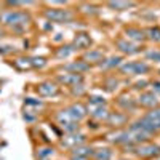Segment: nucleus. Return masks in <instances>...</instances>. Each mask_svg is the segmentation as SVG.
I'll return each mask as SVG.
<instances>
[{"mask_svg": "<svg viewBox=\"0 0 160 160\" xmlns=\"http://www.w3.org/2000/svg\"><path fill=\"white\" fill-rule=\"evenodd\" d=\"M125 34L130 40H133V42H142V40L146 38L144 31H141L138 28H128V29H125Z\"/></svg>", "mask_w": 160, "mask_h": 160, "instance_id": "obj_13", "label": "nucleus"}, {"mask_svg": "<svg viewBox=\"0 0 160 160\" xmlns=\"http://www.w3.org/2000/svg\"><path fill=\"white\" fill-rule=\"evenodd\" d=\"M58 80L61 83H64V85H68V87H71V88H74V87H77V85H80L82 83V80H83V77L82 75H78V74H64V75H58Z\"/></svg>", "mask_w": 160, "mask_h": 160, "instance_id": "obj_10", "label": "nucleus"}, {"mask_svg": "<svg viewBox=\"0 0 160 160\" xmlns=\"http://www.w3.org/2000/svg\"><path fill=\"white\" fill-rule=\"evenodd\" d=\"M74 51H75V50H74L72 45H66V47H61V48L56 51V56H58V58H68V56L72 55Z\"/></svg>", "mask_w": 160, "mask_h": 160, "instance_id": "obj_19", "label": "nucleus"}, {"mask_svg": "<svg viewBox=\"0 0 160 160\" xmlns=\"http://www.w3.org/2000/svg\"><path fill=\"white\" fill-rule=\"evenodd\" d=\"M138 102L144 108H149V109H154V108H158V98L154 91H144L139 95L138 98Z\"/></svg>", "mask_w": 160, "mask_h": 160, "instance_id": "obj_6", "label": "nucleus"}, {"mask_svg": "<svg viewBox=\"0 0 160 160\" xmlns=\"http://www.w3.org/2000/svg\"><path fill=\"white\" fill-rule=\"evenodd\" d=\"M85 61H91V62H102L104 61V55H102V51H98V50H90L87 55L83 56Z\"/></svg>", "mask_w": 160, "mask_h": 160, "instance_id": "obj_17", "label": "nucleus"}, {"mask_svg": "<svg viewBox=\"0 0 160 160\" xmlns=\"http://www.w3.org/2000/svg\"><path fill=\"white\" fill-rule=\"evenodd\" d=\"M45 18L48 21H53V22H59V24H64V22H71L74 15L71 10H64V8H50V10H45Z\"/></svg>", "mask_w": 160, "mask_h": 160, "instance_id": "obj_3", "label": "nucleus"}, {"mask_svg": "<svg viewBox=\"0 0 160 160\" xmlns=\"http://www.w3.org/2000/svg\"><path fill=\"white\" fill-rule=\"evenodd\" d=\"M74 50H87L91 47V37L87 32H78L74 38V43H72Z\"/></svg>", "mask_w": 160, "mask_h": 160, "instance_id": "obj_9", "label": "nucleus"}, {"mask_svg": "<svg viewBox=\"0 0 160 160\" xmlns=\"http://www.w3.org/2000/svg\"><path fill=\"white\" fill-rule=\"evenodd\" d=\"M139 158H154V157H158L160 155V146L154 144V142H141L138 144L135 149H133Z\"/></svg>", "mask_w": 160, "mask_h": 160, "instance_id": "obj_4", "label": "nucleus"}, {"mask_svg": "<svg viewBox=\"0 0 160 160\" xmlns=\"http://www.w3.org/2000/svg\"><path fill=\"white\" fill-rule=\"evenodd\" d=\"M26 104H31V106H37V108H40L43 102L42 101H34V98H26Z\"/></svg>", "mask_w": 160, "mask_h": 160, "instance_id": "obj_24", "label": "nucleus"}, {"mask_svg": "<svg viewBox=\"0 0 160 160\" xmlns=\"http://www.w3.org/2000/svg\"><path fill=\"white\" fill-rule=\"evenodd\" d=\"M0 19L5 26H10V28H15V29L24 28L28 22H31V16L26 11H13V10L2 13Z\"/></svg>", "mask_w": 160, "mask_h": 160, "instance_id": "obj_2", "label": "nucleus"}, {"mask_svg": "<svg viewBox=\"0 0 160 160\" xmlns=\"http://www.w3.org/2000/svg\"><path fill=\"white\" fill-rule=\"evenodd\" d=\"M37 93L40 96H56L58 93H59V88L56 83H53V82H42L38 87H37Z\"/></svg>", "mask_w": 160, "mask_h": 160, "instance_id": "obj_8", "label": "nucleus"}, {"mask_svg": "<svg viewBox=\"0 0 160 160\" xmlns=\"http://www.w3.org/2000/svg\"><path fill=\"white\" fill-rule=\"evenodd\" d=\"M106 122L111 123V125H115V127L123 125V123L127 122V115H125V114H120V112H111Z\"/></svg>", "mask_w": 160, "mask_h": 160, "instance_id": "obj_16", "label": "nucleus"}, {"mask_svg": "<svg viewBox=\"0 0 160 160\" xmlns=\"http://www.w3.org/2000/svg\"><path fill=\"white\" fill-rule=\"evenodd\" d=\"M66 69H68V71H72V74L82 75V72H85V71L90 69V64H87L85 61H74V62H71V64L66 66Z\"/></svg>", "mask_w": 160, "mask_h": 160, "instance_id": "obj_12", "label": "nucleus"}, {"mask_svg": "<svg viewBox=\"0 0 160 160\" xmlns=\"http://www.w3.org/2000/svg\"><path fill=\"white\" fill-rule=\"evenodd\" d=\"M152 87H154V91H155V93H160V80H154Z\"/></svg>", "mask_w": 160, "mask_h": 160, "instance_id": "obj_25", "label": "nucleus"}, {"mask_svg": "<svg viewBox=\"0 0 160 160\" xmlns=\"http://www.w3.org/2000/svg\"><path fill=\"white\" fill-rule=\"evenodd\" d=\"M91 157L95 160H111L112 158V151L109 148H98V149H93Z\"/></svg>", "mask_w": 160, "mask_h": 160, "instance_id": "obj_14", "label": "nucleus"}, {"mask_svg": "<svg viewBox=\"0 0 160 160\" xmlns=\"http://www.w3.org/2000/svg\"><path fill=\"white\" fill-rule=\"evenodd\" d=\"M2 35H3V31H2V29H0V37H2Z\"/></svg>", "mask_w": 160, "mask_h": 160, "instance_id": "obj_27", "label": "nucleus"}, {"mask_svg": "<svg viewBox=\"0 0 160 160\" xmlns=\"http://www.w3.org/2000/svg\"><path fill=\"white\" fill-rule=\"evenodd\" d=\"M120 71H122L123 74H146V72H149L151 68H149V64H146L142 61H131V62H125L120 66Z\"/></svg>", "mask_w": 160, "mask_h": 160, "instance_id": "obj_5", "label": "nucleus"}, {"mask_svg": "<svg viewBox=\"0 0 160 160\" xmlns=\"http://www.w3.org/2000/svg\"><path fill=\"white\" fill-rule=\"evenodd\" d=\"M71 160H88V158H80V157H72Z\"/></svg>", "mask_w": 160, "mask_h": 160, "instance_id": "obj_26", "label": "nucleus"}, {"mask_svg": "<svg viewBox=\"0 0 160 160\" xmlns=\"http://www.w3.org/2000/svg\"><path fill=\"white\" fill-rule=\"evenodd\" d=\"M148 34H149V38H151V40H155V42H158V40H160V28H158V26H154V28H151V29L148 31Z\"/></svg>", "mask_w": 160, "mask_h": 160, "instance_id": "obj_21", "label": "nucleus"}, {"mask_svg": "<svg viewBox=\"0 0 160 160\" xmlns=\"http://www.w3.org/2000/svg\"><path fill=\"white\" fill-rule=\"evenodd\" d=\"M117 47L122 53H127V55H135L138 53L141 48L138 45H135L133 42H127V40H117Z\"/></svg>", "mask_w": 160, "mask_h": 160, "instance_id": "obj_11", "label": "nucleus"}, {"mask_svg": "<svg viewBox=\"0 0 160 160\" xmlns=\"http://www.w3.org/2000/svg\"><path fill=\"white\" fill-rule=\"evenodd\" d=\"M136 3L135 2H108V7L112 8V10H118V11H122V10H128L131 7H135Z\"/></svg>", "mask_w": 160, "mask_h": 160, "instance_id": "obj_18", "label": "nucleus"}, {"mask_svg": "<svg viewBox=\"0 0 160 160\" xmlns=\"http://www.w3.org/2000/svg\"><path fill=\"white\" fill-rule=\"evenodd\" d=\"M120 61H122V58H120V56H112L108 61H102L101 66H102V68H114V66H118L120 64Z\"/></svg>", "mask_w": 160, "mask_h": 160, "instance_id": "obj_20", "label": "nucleus"}, {"mask_svg": "<svg viewBox=\"0 0 160 160\" xmlns=\"http://www.w3.org/2000/svg\"><path fill=\"white\" fill-rule=\"evenodd\" d=\"M31 61V66H32V68H43V66L47 64V61H45V58H31L29 59Z\"/></svg>", "mask_w": 160, "mask_h": 160, "instance_id": "obj_22", "label": "nucleus"}, {"mask_svg": "<svg viewBox=\"0 0 160 160\" xmlns=\"http://www.w3.org/2000/svg\"><path fill=\"white\" fill-rule=\"evenodd\" d=\"M85 142V135H80V133H69L68 136H64L62 139V146H66V148H69L71 151L74 148H77V146H82Z\"/></svg>", "mask_w": 160, "mask_h": 160, "instance_id": "obj_7", "label": "nucleus"}, {"mask_svg": "<svg viewBox=\"0 0 160 160\" xmlns=\"http://www.w3.org/2000/svg\"><path fill=\"white\" fill-rule=\"evenodd\" d=\"M148 58L154 59V61H160V51H149L148 53Z\"/></svg>", "mask_w": 160, "mask_h": 160, "instance_id": "obj_23", "label": "nucleus"}, {"mask_svg": "<svg viewBox=\"0 0 160 160\" xmlns=\"http://www.w3.org/2000/svg\"><path fill=\"white\" fill-rule=\"evenodd\" d=\"M91 154H93V149L91 148H88V146H77V148H74L72 149V157H80V158H88V157H91Z\"/></svg>", "mask_w": 160, "mask_h": 160, "instance_id": "obj_15", "label": "nucleus"}, {"mask_svg": "<svg viewBox=\"0 0 160 160\" xmlns=\"http://www.w3.org/2000/svg\"><path fill=\"white\" fill-rule=\"evenodd\" d=\"M136 123L148 133V135H154V133H157L160 130V106L158 108L151 109L141 120H138Z\"/></svg>", "mask_w": 160, "mask_h": 160, "instance_id": "obj_1", "label": "nucleus"}]
</instances>
